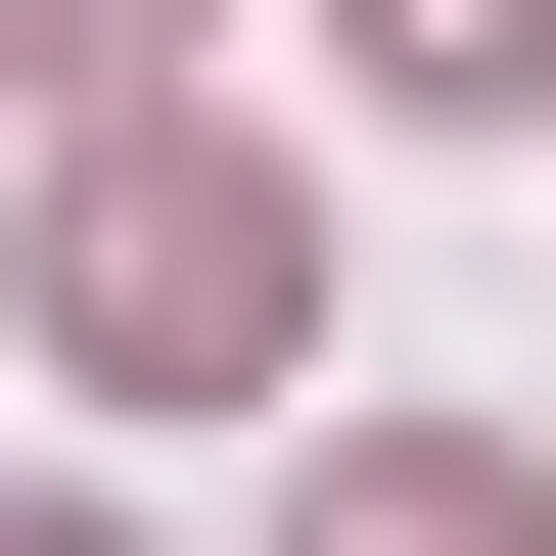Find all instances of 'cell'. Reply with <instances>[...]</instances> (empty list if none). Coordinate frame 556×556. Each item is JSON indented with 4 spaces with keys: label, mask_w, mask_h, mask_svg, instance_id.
<instances>
[{
    "label": "cell",
    "mask_w": 556,
    "mask_h": 556,
    "mask_svg": "<svg viewBox=\"0 0 556 556\" xmlns=\"http://www.w3.org/2000/svg\"><path fill=\"white\" fill-rule=\"evenodd\" d=\"M325 556H510V510H464V464H371V510H325Z\"/></svg>",
    "instance_id": "3"
},
{
    "label": "cell",
    "mask_w": 556,
    "mask_h": 556,
    "mask_svg": "<svg viewBox=\"0 0 556 556\" xmlns=\"http://www.w3.org/2000/svg\"><path fill=\"white\" fill-rule=\"evenodd\" d=\"M278 278L325 232H278L232 139H93V186H47V371H278Z\"/></svg>",
    "instance_id": "1"
},
{
    "label": "cell",
    "mask_w": 556,
    "mask_h": 556,
    "mask_svg": "<svg viewBox=\"0 0 556 556\" xmlns=\"http://www.w3.org/2000/svg\"><path fill=\"white\" fill-rule=\"evenodd\" d=\"M0 47H47V93H93V47H139V0H0Z\"/></svg>",
    "instance_id": "4"
},
{
    "label": "cell",
    "mask_w": 556,
    "mask_h": 556,
    "mask_svg": "<svg viewBox=\"0 0 556 556\" xmlns=\"http://www.w3.org/2000/svg\"><path fill=\"white\" fill-rule=\"evenodd\" d=\"M371 93H556V0H371Z\"/></svg>",
    "instance_id": "2"
}]
</instances>
